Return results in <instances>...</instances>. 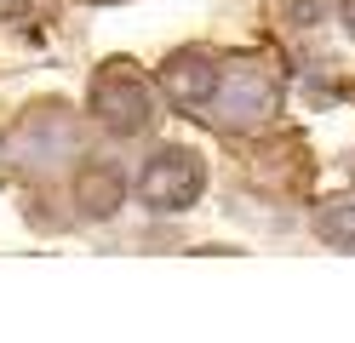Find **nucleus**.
Masks as SVG:
<instances>
[{
    "mask_svg": "<svg viewBox=\"0 0 355 343\" xmlns=\"http://www.w3.org/2000/svg\"><path fill=\"white\" fill-rule=\"evenodd\" d=\"M275 109H281V75L263 58L241 52V58H224L201 121L218 126V132H247V126H263Z\"/></svg>",
    "mask_w": 355,
    "mask_h": 343,
    "instance_id": "nucleus-1",
    "label": "nucleus"
},
{
    "mask_svg": "<svg viewBox=\"0 0 355 343\" xmlns=\"http://www.w3.org/2000/svg\"><path fill=\"white\" fill-rule=\"evenodd\" d=\"M207 189V166H201V155L195 149H161V155H149V166L138 177V195L149 212H189L195 200H201Z\"/></svg>",
    "mask_w": 355,
    "mask_h": 343,
    "instance_id": "nucleus-2",
    "label": "nucleus"
},
{
    "mask_svg": "<svg viewBox=\"0 0 355 343\" xmlns=\"http://www.w3.org/2000/svg\"><path fill=\"white\" fill-rule=\"evenodd\" d=\"M92 114L109 132H121V137L149 126L155 103H149V86L132 75V63H103L98 69V80H92Z\"/></svg>",
    "mask_w": 355,
    "mask_h": 343,
    "instance_id": "nucleus-3",
    "label": "nucleus"
},
{
    "mask_svg": "<svg viewBox=\"0 0 355 343\" xmlns=\"http://www.w3.org/2000/svg\"><path fill=\"white\" fill-rule=\"evenodd\" d=\"M218 69H224V58L201 52V46H184L178 58H166L161 86H166V98H172L178 109H207L212 86H218Z\"/></svg>",
    "mask_w": 355,
    "mask_h": 343,
    "instance_id": "nucleus-4",
    "label": "nucleus"
},
{
    "mask_svg": "<svg viewBox=\"0 0 355 343\" xmlns=\"http://www.w3.org/2000/svg\"><path fill=\"white\" fill-rule=\"evenodd\" d=\"M315 229H321V240H332L338 252H355V200H327Z\"/></svg>",
    "mask_w": 355,
    "mask_h": 343,
    "instance_id": "nucleus-5",
    "label": "nucleus"
},
{
    "mask_svg": "<svg viewBox=\"0 0 355 343\" xmlns=\"http://www.w3.org/2000/svg\"><path fill=\"white\" fill-rule=\"evenodd\" d=\"M75 189H80V206H86V212H92V218H103L109 206H121V177H115V172H98V177H80Z\"/></svg>",
    "mask_w": 355,
    "mask_h": 343,
    "instance_id": "nucleus-6",
    "label": "nucleus"
},
{
    "mask_svg": "<svg viewBox=\"0 0 355 343\" xmlns=\"http://www.w3.org/2000/svg\"><path fill=\"white\" fill-rule=\"evenodd\" d=\"M338 17H344V29L355 35V0H338Z\"/></svg>",
    "mask_w": 355,
    "mask_h": 343,
    "instance_id": "nucleus-7",
    "label": "nucleus"
},
{
    "mask_svg": "<svg viewBox=\"0 0 355 343\" xmlns=\"http://www.w3.org/2000/svg\"><path fill=\"white\" fill-rule=\"evenodd\" d=\"M24 6H29V0H0V17H17Z\"/></svg>",
    "mask_w": 355,
    "mask_h": 343,
    "instance_id": "nucleus-8",
    "label": "nucleus"
}]
</instances>
